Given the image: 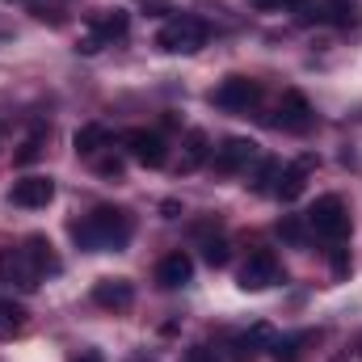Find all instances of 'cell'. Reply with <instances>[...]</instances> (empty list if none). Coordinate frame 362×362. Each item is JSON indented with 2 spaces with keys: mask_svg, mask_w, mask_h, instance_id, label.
I'll use <instances>...</instances> for the list:
<instances>
[{
  "mask_svg": "<svg viewBox=\"0 0 362 362\" xmlns=\"http://www.w3.org/2000/svg\"><path fill=\"white\" fill-rule=\"evenodd\" d=\"M72 240L85 253H101V249H122L131 240V215L122 206H97L93 215L72 223Z\"/></svg>",
  "mask_w": 362,
  "mask_h": 362,
  "instance_id": "cell-1",
  "label": "cell"
},
{
  "mask_svg": "<svg viewBox=\"0 0 362 362\" xmlns=\"http://www.w3.org/2000/svg\"><path fill=\"white\" fill-rule=\"evenodd\" d=\"M308 228L316 236H325V240H346L350 236V211H346V202L337 194L316 198L312 211H308Z\"/></svg>",
  "mask_w": 362,
  "mask_h": 362,
  "instance_id": "cell-2",
  "label": "cell"
},
{
  "mask_svg": "<svg viewBox=\"0 0 362 362\" xmlns=\"http://www.w3.org/2000/svg\"><path fill=\"white\" fill-rule=\"evenodd\" d=\"M202 42H206V25L198 17H173L156 34V47L169 55H194V51H202Z\"/></svg>",
  "mask_w": 362,
  "mask_h": 362,
  "instance_id": "cell-3",
  "label": "cell"
},
{
  "mask_svg": "<svg viewBox=\"0 0 362 362\" xmlns=\"http://www.w3.org/2000/svg\"><path fill=\"white\" fill-rule=\"evenodd\" d=\"M211 101H215L219 110L240 114V110H253V105L262 101V85L249 81V76H223V81L215 85V93H211Z\"/></svg>",
  "mask_w": 362,
  "mask_h": 362,
  "instance_id": "cell-4",
  "label": "cell"
},
{
  "mask_svg": "<svg viewBox=\"0 0 362 362\" xmlns=\"http://www.w3.org/2000/svg\"><path fill=\"white\" fill-rule=\"evenodd\" d=\"M38 278H42V270L34 266V257L25 253V245L21 249H0V282H8L17 291H34Z\"/></svg>",
  "mask_w": 362,
  "mask_h": 362,
  "instance_id": "cell-5",
  "label": "cell"
},
{
  "mask_svg": "<svg viewBox=\"0 0 362 362\" xmlns=\"http://www.w3.org/2000/svg\"><path fill=\"white\" fill-rule=\"evenodd\" d=\"M253 160H257V144L245 139V135H232V139H223V144L211 152V165H215V173H223V177L249 169Z\"/></svg>",
  "mask_w": 362,
  "mask_h": 362,
  "instance_id": "cell-6",
  "label": "cell"
},
{
  "mask_svg": "<svg viewBox=\"0 0 362 362\" xmlns=\"http://www.w3.org/2000/svg\"><path fill=\"white\" fill-rule=\"evenodd\" d=\"M122 148L131 152V160H139V165H148V169H160V165L169 160L165 139H160L156 131H144V127L127 131V135H122Z\"/></svg>",
  "mask_w": 362,
  "mask_h": 362,
  "instance_id": "cell-7",
  "label": "cell"
},
{
  "mask_svg": "<svg viewBox=\"0 0 362 362\" xmlns=\"http://www.w3.org/2000/svg\"><path fill=\"white\" fill-rule=\"evenodd\" d=\"M274 282H282L278 257H274L270 249L249 253V262L240 266V286H245V291H266V286H274Z\"/></svg>",
  "mask_w": 362,
  "mask_h": 362,
  "instance_id": "cell-8",
  "label": "cell"
},
{
  "mask_svg": "<svg viewBox=\"0 0 362 362\" xmlns=\"http://www.w3.org/2000/svg\"><path fill=\"white\" fill-rule=\"evenodd\" d=\"M93 303L105 308V312H127V308L135 303V286H131L127 278H101V282L93 286Z\"/></svg>",
  "mask_w": 362,
  "mask_h": 362,
  "instance_id": "cell-9",
  "label": "cell"
},
{
  "mask_svg": "<svg viewBox=\"0 0 362 362\" xmlns=\"http://www.w3.org/2000/svg\"><path fill=\"white\" fill-rule=\"evenodd\" d=\"M278 127L282 131H295V135H303L308 127H312V105H308V97L303 93H282V101H278Z\"/></svg>",
  "mask_w": 362,
  "mask_h": 362,
  "instance_id": "cell-10",
  "label": "cell"
},
{
  "mask_svg": "<svg viewBox=\"0 0 362 362\" xmlns=\"http://www.w3.org/2000/svg\"><path fill=\"white\" fill-rule=\"evenodd\" d=\"M312 169H316V156H303V160H295V165H282V173H278V181H274V194H278L282 202H295V198L303 194Z\"/></svg>",
  "mask_w": 362,
  "mask_h": 362,
  "instance_id": "cell-11",
  "label": "cell"
},
{
  "mask_svg": "<svg viewBox=\"0 0 362 362\" xmlns=\"http://www.w3.org/2000/svg\"><path fill=\"white\" fill-rule=\"evenodd\" d=\"M55 198V181L51 177H21V181H13V202L17 206H25V211H38V206H47Z\"/></svg>",
  "mask_w": 362,
  "mask_h": 362,
  "instance_id": "cell-12",
  "label": "cell"
},
{
  "mask_svg": "<svg viewBox=\"0 0 362 362\" xmlns=\"http://www.w3.org/2000/svg\"><path fill=\"white\" fill-rule=\"evenodd\" d=\"M194 278V257L177 249V253H169V257H160V266H156V282L165 286V291H177Z\"/></svg>",
  "mask_w": 362,
  "mask_h": 362,
  "instance_id": "cell-13",
  "label": "cell"
},
{
  "mask_svg": "<svg viewBox=\"0 0 362 362\" xmlns=\"http://www.w3.org/2000/svg\"><path fill=\"white\" fill-rule=\"evenodd\" d=\"M89 30H93L97 42H114V38H127L131 17H127L122 8H101V13H93L89 17Z\"/></svg>",
  "mask_w": 362,
  "mask_h": 362,
  "instance_id": "cell-14",
  "label": "cell"
},
{
  "mask_svg": "<svg viewBox=\"0 0 362 362\" xmlns=\"http://www.w3.org/2000/svg\"><path fill=\"white\" fill-rule=\"evenodd\" d=\"M72 148H76L81 156H101V152L110 148V131H105L101 122H85V127H76Z\"/></svg>",
  "mask_w": 362,
  "mask_h": 362,
  "instance_id": "cell-15",
  "label": "cell"
},
{
  "mask_svg": "<svg viewBox=\"0 0 362 362\" xmlns=\"http://www.w3.org/2000/svg\"><path fill=\"white\" fill-rule=\"evenodd\" d=\"M206 156H211V139H206V131H189V135H185V152H181V173L202 169Z\"/></svg>",
  "mask_w": 362,
  "mask_h": 362,
  "instance_id": "cell-16",
  "label": "cell"
},
{
  "mask_svg": "<svg viewBox=\"0 0 362 362\" xmlns=\"http://www.w3.org/2000/svg\"><path fill=\"white\" fill-rule=\"evenodd\" d=\"M25 329V308L21 303H0V341H8V337H17Z\"/></svg>",
  "mask_w": 362,
  "mask_h": 362,
  "instance_id": "cell-17",
  "label": "cell"
},
{
  "mask_svg": "<svg viewBox=\"0 0 362 362\" xmlns=\"http://www.w3.org/2000/svg\"><path fill=\"white\" fill-rule=\"evenodd\" d=\"M25 253L34 257V266H38L42 274L59 270V262H55V253H51V240H47V236H30V240H25Z\"/></svg>",
  "mask_w": 362,
  "mask_h": 362,
  "instance_id": "cell-18",
  "label": "cell"
},
{
  "mask_svg": "<svg viewBox=\"0 0 362 362\" xmlns=\"http://www.w3.org/2000/svg\"><path fill=\"white\" fill-rule=\"evenodd\" d=\"M202 257H206V266H228V257H232V249H228V240L223 236H202Z\"/></svg>",
  "mask_w": 362,
  "mask_h": 362,
  "instance_id": "cell-19",
  "label": "cell"
},
{
  "mask_svg": "<svg viewBox=\"0 0 362 362\" xmlns=\"http://www.w3.org/2000/svg\"><path fill=\"white\" fill-rule=\"evenodd\" d=\"M257 346H274V333H270V325H253V329H249V333H245V337L236 341V350H240V358H245V354H253Z\"/></svg>",
  "mask_w": 362,
  "mask_h": 362,
  "instance_id": "cell-20",
  "label": "cell"
},
{
  "mask_svg": "<svg viewBox=\"0 0 362 362\" xmlns=\"http://www.w3.org/2000/svg\"><path fill=\"white\" fill-rule=\"evenodd\" d=\"M42 139H47L42 131H34L30 139H21V148L13 152V165H34V160L42 156Z\"/></svg>",
  "mask_w": 362,
  "mask_h": 362,
  "instance_id": "cell-21",
  "label": "cell"
},
{
  "mask_svg": "<svg viewBox=\"0 0 362 362\" xmlns=\"http://www.w3.org/2000/svg\"><path fill=\"white\" fill-rule=\"evenodd\" d=\"M278 173H282V165L266 156V160L257 165V177H253V189H257V194H274V181H278Z\"/></svg>",
  "mask_w": 362,
  "mask_h": 362,
  "instance_id": "cell-22",
  "label": "cell"
},
{
  "mask_svg": "<svg viewBox=\"0 0 362 362\" xmlns=\"http://www.w3.org/2000/svg\"><path fill=\"white\" fill-rule=\"evenodd\" d=\"M303 341H308L303 333H295V337H278V341L270 346L274 362H295V358H299V346H303Z\"/></svg>",
  "mask_w": 362,
  "mask_h": 362,
  "instance_id": "cell-23",
  "label": "cell"
},
{
  "mask_svg": "<svg viewBox=\"0 0 362 362\" xmlns=\"http://www.w3.org/2000/svg\"><path fill=\"white\" fill-rule=\"evenodd\" d=\"M278 236H282V240H291V245H303V240H308V232H303V223H299L295 215L278 219Z\"/></svg>",
  "mask_w": 362,
  "mask_h": 362,
  "instance_id": "cell-24",
  "label": "cell"
},
{
  "mask_svg": "<svg viewBox=\"0 0 362 362\" xmlns=\"http://www.w3.org/2000/svg\"><path fill=\"white\" fill-rule=\"evenodd\" d=\"M97 177H122V160L118 156H97Z\"/></svg>",
  "mask_w": 362,
  "mask_h": 362,
  "instance_id": "cell-25",
  "label": "cell"
},
{
  "mask_svg": "<svg viewBox=\"0 0 362 362\" xmlns=\"http://www.w3.org/2000/svg\"><path fill=\"white\" fill-rule=\"evenodd\" d=\"M253 8H262V13H274V8H291V4H299V0H249Z\"/></svg>",
  "mask_w": 362,
  "mask_h": 362,
  "instance_id": "cell-26",
  "label": "cell"
},
{
  "mask_svg": "<svg viewBox=\"0 0 362 362\" xmlns=\"http://www.w3.org/2000/svg\"><path fill=\"white\" fill-rule=\"evenodd\" d=\"M333 274H337V278H346V274H350V253H346V249H337V253H333Z\"/></svg>",
  "mask_w": 362,
  "mask_h": 362,
  "instance_id": "cell-27",
  "label": "cell"
},
{
  "mask_svg": "<svg viewBox=\"0 0 362 362\" xmlns=\"http://www.w3.org/2000/svg\"><path fill=\"white\" fill-rule=\"evenodd\" d=\"M185 362H219V358H215L211 350H202V346H198V350H189V354H185Z\"/></svg>",
  "mask_w": 362,
  "mask_h": 362,
  "instance_id": "cell-28",
  "label": "cell"
},
{
  "mask_svg": "<svg viewBox=\"0 0 362 362\" xmlns=\"http://www.w3.org/2000/svg\"><path fill=\"white\" fill-rule=\"evenodd\" d=\"M160 211H165V219H177V215H181V206H177V202H173V198H169V202H165Z\"/></svg>",
  "mask_w": 362,
  "mask_h": 362,
  "instance_id": "cell-29",
  "label": "cell"
},
{
  "mask_svg": "<svg viewBox=\"0 0 362 362\" xmlns=\"http://www.w3.org/2000/svg\"><path fill=\"white\" fill-rule=\"evenodd\" d=\"M72 362H101V354H93V350H85V354H76Z\"/></svg>",
  "mask_w": 362,
  "mask_h": 362,
  "instance_id": "cell-30",
  "label": "cell"
}]
</instances>
